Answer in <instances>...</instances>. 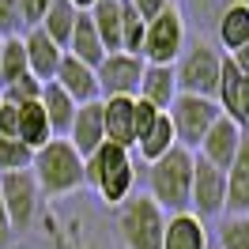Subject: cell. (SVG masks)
<instances>
[{
	"label": "cell",
	"mask_w": 249,
	"mask_h": 249,
	"mask_svg": "<svg viewBox=\"0 0 249 249\" xmlns=\"http://www.w3.org/2000/svg\"><path fill=\"white\" fill-rule=\"evenodd\" d=\"M76 19H79V12L68 4V0H53V4L46 8V16H42V23H38V27H42V31H46L49 38L64 49V46H68V38H72Z\"/></svg>",
	"instance_id": "484cf974"
},
{
	"label": "cell",
	"mask_w": 249,
	"mask_h": 249,
	"mask_svg": "<svg viewBox=\"0 0 249 249\" xmlns=\"http://www.w3.org/2000/svg\"><path fill=\"white\" fill-rule=\"evenodd\" d=\"M162 231H166V212L147 193H132L117 208L121 249H162Z\"/></svg>",
	"instance_id": "5b68a950"
},
{
	"label": "cell",
	"mask_w": 249,
	"mask_h": 249,
	"mask_svg": "<svg viewBox=\"0 0 249 249\" xmlns=\"http://www.w3.org/2000/svg\"><path fill=\"white\" fill-rule=\"evenodd\" d=\"M178 94L181 91H178V79H174V64H147V68H143L136 98H143L147 106H155L159 113H166Z\"/></svg>",
	"instance_id": "ac0fdd59"
},
{
	"label": "cell",
	"mask_w": 249,
	"mask_h": 249,
	"mask_svg": "<svg viewBox=\"0 0 249 249\" xmlns=\"http://www.w3.org/2000/svg\"><path fill=\"white\" fill-rule=\"evenodd\" d=\"M16 109H19L16 140L27 143L31 151L46 147V143L53 140V132H49V121H46V113H42V106H38V102H27V106H16Z\"/></svg>",
	"instance_id": "d4e9b609"
},
{
	"label": "cell",
	"mask_w": 249,
	"mask_h": 249,
	"mask_svg": "<svg viewBox=\"0 0 249 249\" xmlns=\"http://www.w3.org/2000/svg\"><path fill=\"white\" fill-rule=\"evenodd\" d=\"M143 68H147L143 57H132V53H106L102 64L94 68L98 98H136Z\"/></svg>",
	"instance_id": "30bf717a"
},
{
	"label": "cell",
	"mask_w": 249,
	"mask_h": 249,
	"mask_svg": "<svg viewBox=\"0 0 249 249\" xmlns=\"http://www.w3.org/2000/svg\"><path fill=\"white\" fill-rule=\"evenodd\" d=\"M64 140L76 147L79 159L94 155L102 143H106V128H102V102H83L76 109V117H72V128H68V136Z\"/></svg>",
	"instance_id": "5bb4252c"
},
{
	"label": "cell",
	"mask_w": 249,
	"mask_h": 249,
	"mask_svg": "<svg viewBox=\"0 0 249 249\" xmlns=\"http://www.w3.org/2000/svg\"><path fill=\"white\" fill-rule=\"evenodd\" d=\"M64 53H68V57H76L79 64H91V68L102 64L106 49H102V42H98V34H94L91 16H87V12H79V19H76V27H72V38H68Z\"/></svg>",
	"instance_id": "7402d4cb"
},
{
	"label": "cell",
	"mask_w": 249,
	"mask_h": 249,
	"mask_svg": "<svg viewBox=\"0 0 249 249\" xmlns=\"http://www.w3.org/2000/svg\"><path fill=\"white\" fill-rule=\"evenodd\" d=\"M242 140H246V128H242V124H234L231 117H219V121L204 132L200 147H196L193 155H200L204 162H212V166H219V170L227 174V166L234 162V155H238Z\"/></svg>",
	"instance_id": "7c38bea8"
},
{
	"label": "cell",
	"mask_w": 249,
	"mask_h": 249,
	"mask_svg": "<svg viewBox=\"0 0 249 249\" xmlns=\"http://www.w3.org/2000/svg\"><path fill=\"white\" fill-rule=\"evenodd\" d=\"M166 117L174 124V140L178 147H185V151H196L204 140V132L212 128V124L223 117L215 106V98H196V94H178L174 98V106L166 109Z\"/></svg>",
	"instance_id": "52a82bcc"
},
{
	"label": "cell",
	"mask_w": 249,
	"mask_h": 249,
	"mask_svg": "<svg viewBox=\"0 0 249 249\" xmlns=\"http://www.w3.org/2000/svg\"><path fill=\"white\" fill-rule=\"evenodd\" d=\"M53 83H57L76 106H83V102H98V79H94V68H91V64H79L76 57H68V53H64V61H61V68H57Z\"/></svg>",
	"instance_id": "2e32d148"
},
{
	"label": "cell",
	"mask_w": 249,
	"mask_h": 249,
	"mask_svg": "<svg viewBox=\"0 0 249 249\" xmlns=\"http://www.w3.org/2000/svg\"><path fill=\"white\" fill-rule=\"evenodd\" d=\"M68 4H72L76 12H91V8H94V4H98V0H68Z\"/></svg>",
	"instance_id": "74e56055"
},
{
	"label": "cell",
	"mask_w": 249,
	"mask_h": 249,
	"mask_svg": "<svg viewBox=\"0 0 249 249\" xmlns=\"http://www.w3.org/2000/svg\"><path fill=\"white\" fill-rule=\"evenodd\" d=\"M215 106L223 117H231L234 124H242L249 132V76H242L234 61L223 53V72H219V91H215Z\"/></svg>",
	"instance_id": "8fae6325"
},
{
	"label": "cell",
	"mask_w": 249,
	"mask_h": 249,
	"mask_svg": "<svg viewBox=\"0 0 249 249\" xmlns=\"http://www.w3.org/2000/svg\"><path fill=\"white\" fill-rule=\"evenodd\" d=\"M162 249H212V231H208V223H200L193 212L166 215Z\"/></svg>",
	"instance_id": "9a60e30c"
},
{
	"label": "cell",
	"mask_w": 249,
	"mask_h": 249,
	"mask_svg": "<svg viewBox=\"0 0 249 249\" xmlns=\"http://www.w3.org/2000/svg\"><path fill=\"white\" fill-rule=\"evenodd\" d=\"M189 189H193V151L174 147L162 159L147 162V196L166 212H189Z\"/></svg>",
	"instance_id": "7a4b0ae2"
},
{
	"label": "cell",
	"mask_w": 249,
	"mask_h": 249,
	"mask_svg": "<svg viewBox=\"0 0 249 249\" xmlns=\"http://www.w3.org/2000/svg\"><path fill=\"white\" fill-rule=\"evenodd\" d=\"M23 53H27V72L38 83H53V76H57V68L64 61V49L42 27H27L23 31Z\"/></svg>",
	"instance_id": "4fadbf2b"
},
{
	"label": "cell",
	"mask_w": 249,
	"mask_h": 249,
	"mask_svg": "<svg viewBox=\"0 0 249 249\" xmlns=\"http://www.w3.org/2000/svg\"><path fill=\"white\" fill-rule=\"evenodd\" d=\"M19 4L16 0H0V38H8V34H19Z\"/></svg>",
	"instance_id": "836d02e7"
},
{
	"label": "cell",
	"mask_w": 249,
	"mask_h": 249,
	"mask_svg": "<svg viewBox=\"0 0 249 249\" xmlns=\"http://www.w3.org/2000/svg\"><path fill=\"white\" fill-rule=\"evenodd\" d=\"M143 23L128 4L121 0V53H132V57H140V46H143Z\"/></svg>",
	"instance_id": "f1b7e54d"
},
{
	"label": "cell",
	"mask_w": 249,
	"mask_h": 249,
	"mask_svg": "<svg viewBox=\"0 0 249 249\" xmlns=\"http://www.w3.org/2000/svg\"><path fill=\"white\" fill-rule=\"evenodd\" d=\"M136 159L117 143H102L94 155L83 159V185L98 193V200L109 208H121L132 193H136Z\"/></svg>",
	"instance_id": "6da1fadb"
},
{
	"label": "cell",
	"mask_w": 249,
	"mask_h": 249,
	"mask_svg": "<svg viewBox=\"0 0 249 249\" xmlns=\"http://www.w3.org/2000/svg\"><path fill=\"white\" fill-rule=\"evenodd\" d=\"M219 72H223V49L208 38L185 42L181 57L174 61V79L181 94H196V98H215L219 91Z\"/></svg>",
	"instance_id": "277c9868"
},
{
	"label": "cell",
	"mask_w": 249,
	"mask_h": 249,
	"mask_svg": "<svg viewBox=\"0 0 249 249\" xmlns=\"http://www.w3.org/2000/svg\"><path fill=\"white\" fill-rule=\"evenodd\" d=\"M91 27L106 53H121V0H98L91 12Z\"/></svg>",
	"instance_id": "603a6c76"
},
{
	"label": "cell",
	"mask_w": 249,
	"mask_h": 249,
	"mask_svg": "<svg viewBox=\"0 0 249 249\" xmlns=\"http://www.w3.org/2000/svg\"><path fill=\"white\" fill-rule=\"evenodd\" d=\"M38 94H42V83L27 72V76H19L16 83H8V87H0V98L4 102H12V106H27V102H38Z\"/></svg>",
	"instance_id": "4dcf8cb0"
},
{
	"label": "cell",
	"mask_w": 249,
	"mask_h": 249,
	"mask_svg": "<svg viewBox=\"0 0 249 249\" xmlns=\"http://www.w3.org/2000/svg\"><path fill=\"white\" fill-rule=\"evenodd\" d=\"M185 42H189L185 16H181V8H178V4H170L162 16H155L147 27H143L140 57H143V64H174L178 57H181Z\"/></svg>",
	"instance_id": "8992f818"
},
{
	"label": "cell",
	"mask_w": 249,
	"mask_h": 249,
	"mask_svg": "<svg viewBox=\"0 0 249 249\" xmlns=\"http://www.w3.org/2000/svg\"><path fill=\"white\" fill-rule=\"evenodd\" d=\"M227 57L234 61V68H238L242 76H249V42H246L242 49H234V53H227Z\"/></svg>",
	"instance_id": "8d00e7d4"
},
{
	"label": "cell",
	"mask_w": 249,
	"mask_h": 249,
	"mask_svg": "<svg viewBox=\"0 0 249 249\" xmlns=\"http://www.w3.org/2000/svg\"><path fill=\"white\" fill-rule=\"evenodd\" d=\"M16 4H19V23H23V31H27V27H38V23H42V16H46V8L53 0H16Z\"/></svg>",
	"instance_id": "1f68e13d"
},
{
	"label": "cell",
	"mask_w": 249,
	"mask_h": 249,
	"mask_svg": "<svg viewBox=\"0 0 249 249\" xmlns=\"http://www.w3.org/2000/svg\"><path fill=\"white\" fill-rule=\"evenodd\" d=\"M223 215H249V132L234 162L227 166V204H223Z\"/></svg>",
	"instance_id": "e0dca14e"
},
{
	"label": "cell",
	"mask_w": 249,
	"mask_h": 249,
	"mask_svg": "<svg viewBox=\"0 0 249 249\" xmlns=\"http://www.w3.org/2000/svg\"><path fill=\"white\" fill-rule=\"evenodd\" d=\"M178 147V140H174V124L166 113H159L155 124L147 128V132H140L136 136V143H132V151L143 159V162H155V159H162L166 151H174Z\"/></svg>",
	"instance_id": "cb8c5ba5"
},
{
	"label": "cell",
	"mask_w": 249,
	"mask_h": 249,
	"mask_svg": "<svg viewBox=\"0 0 249 249\" xmlns=\"http://www.w3.org/2000/svg\"><path fill=\"white\" fill-rule=\"evenodd\" d=\"M249 42V4L246 0H231L215 19V46L223 53H234Z\"/></svg>",
	"instance_id": "d6986e66"
},
{
	"label": "cell",
	"mask_w": 249,
	"mask_h": 249,
	"mask_svg": "<svg viewBox=\"0 0 249 249\" xmlns=\"http://www.w3.org/2000/svg\"><path fill=\"white\" fill-rule=\"evenodd\" d=\"M31 174L42 196H72L76 189H83V159L68 140H49L46 147H38Z\"/></svg>",
	"instance_id": "3957f363"
},
{
	"label": "cell",
	"mask_w": 249,
	"mask_h": 249,
	"mask_svg": "<svg viewBox=\"0 0 249 249\" xmlns=\"http://www.w3.org/2000/svg\"><path fill=\"white\" fill-rule=\"evenodd\" d=\"M19 76H27V53H23V34H8L0 46V87L16 83Z\"/></svg>",
	"instance_id": "4316f807"
},
{
	"label": "cell",
	"mask_w": 249,
	"mask_h": 249,
	"mask_svg": "<svg viewBox=\"0 0 249 249\" xmlns=\"http://www.w3.org/2000/svg\"><path fill=\"white\" fill-rule=\"evenodd\" d=\"M16 242V231H12V223H8V212H4V204H0V249H8Z\"/></svg>",
	"instance_id": "d590c367"
},
{
	"label": "cell",
	"mask_w": 249,
	"mask_h": 249,
	"mask_svg": "<svg viewBox=\"0 0 249 249\" xmlns=\"http://www.w3.org/2000/svg\"><path fill=\"white\" fill-rule=\"evenodd\" d=\"M246 4H249V0H246Z\"/></svg>",
	"instance_id": "ab89813d"
},
{
	"label": "cell",
	"mask_w": 249,
	"mask_h": 249,
	"mask_svg": "<svg viewBox=\"0 0 249 249\" xmlns=\"http://www.w3.org/2000/svg\"><path fill=\"white\" fill-rule=\"evenodd\" d=\"M155 117H159L155 106H147L143 98H132V128H136V136H140V132H147V128L155 124Z\"/></svg>",
	"instance_id": "d6a6232c"
},
{
	"label": "cell",
	"mask_w": 249,
	"mask_h": 249,
	"mask_svg": "<svg viewBox=\"0 0 249 249\" xmlns=\"http://www.w3.org/2000/svg\"><path fill=\"white\" fill-rule=\"evenodd\" d=\"M38 200H42V193H38V181H34L31 170L0 174V204H4L8 223H12V231H16V234H23L34 223V215H38Z\"/></svg>",
	"instance_id": "9c48e42d"
},
{
	"label": "cell",
	"mask_w": 249,
	"mask_h": 249,
	"mask_svg": "<svg viewBox=\"0 0 249 249\" xmlns=\"http://www.w3.org/2000/svg\"><path fill=\"white\" fill-rule=\"evenodd\" d=\"M223 204H227V174L204 162L200 155H193V189H189V212L200 219V223H212V219H223Z\"/></svg>",
	"instance_id": "ba28073f"
},
{
	"label": "cell",
	"mask_w": 249,
	"mask_h": 249,
	"mask_svg": "<svg viewBox=\"0 0 249 249\" xmlns=\"http://www.w3.org/2000/svg\"><path fill=\"white\" fill-rule=\"evenodd\" d=\"M0 46H4V38H0Z\"/></svg>",
	"instance_id": "f35d334b"
},
{
	"label": "cell",
	"mask_w": 249,
	"mask_h": 249,
	"mask_svg": "<svg viewBox=\"0 0 249 249\" xmlns=\"http://www.w3.org/2000/svg\"><path fill=\"white\" fill-rule=\"evenodd\" d=\"M38 106H42V113H46L53 140H64V136H68V128H72V117H76V109H79V106L61 91V87H57V83H42Z\"/></svg>",
	"instance_id": "44dd1931"
},
{
	"label": "cell",
	"mask_w": 249,
	"mask_h": 249,
	"mask_svg": "<svg viewBox=\"0 0 249 249\" xmlns=\"http://www.w3.org/2000/svg\"><path fill=\"white\" fill-rule=\"evenodd\" d=\"M124 4H128V8H132V12L143 19V23H151L155 16H162V12L170 8L174 0H124Z\"/></svg>",
	"instance_id": "e575fe53"
},
{
	"label": "cell",
	"mask_w": 249,
	"mask_h": 249,
	"mask_svg": "<svg viewBox=\"0 0 249 249\" xmlns=\"http://www.w3.org/2000/svg\"><path fill=\"white\" fill-rule=\"evenodd\" d=\"M212 249H249V215H223Z\"/></svg>",
	"instance_id": "83f0119b"
},
{
	"label": "cell",
	"mask_w": 249,
	"mask_h": 249,
	"mask_svg": "<svg viewBox=\"0 0 249 249\" xmlns=\"http://www.w3.org/2000/svg\"><path fill=\"white\" fill-rule=\"evenodd\" d=\"M31 162H34V151L27 147V143L8 140V136H0V174L31 170Z\"/></svg>",
	"instance_id": "f546056e"
},
{
	"label": "cell",
	"mask_w": 249,
	"mask_h": 249,
	"mask_svg": "<svg viewBox=\"0 0 249 249\" xmlns=\"http://www.w3.org/2000/svg\"><path fill=\"white\" fill-rule=\"evenodd\" d=\"M102 102V128L106 143H117L124 151H132L136 128H132V98H98Z\"/></svg>",
	"instance_id": "ffe728a7"
}]
</instances>
